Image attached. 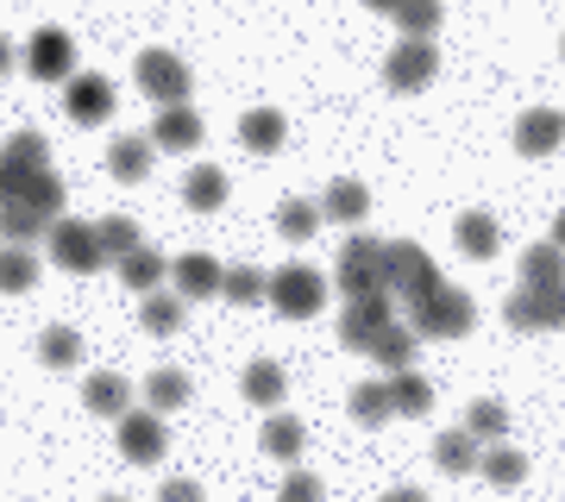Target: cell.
Returning a JSON list of instances; mask_svg holds the SVG:
<instances>
[{"mask_svg":"<svg viewBox=\"0 0 565 502\" xmlns=\"http://www.w3.org/2000/svg\"><path fill=\"white\" fill-rule=\"evenodd\" d=\"M327 301V277L315 264H282L270 270V308H277L282 321H315Z\"/></svg>","mask_w":565,"mask_h":502,"instance_id":"6da1fadb","label":"cell"},{"mask_svg":"<svg viewBox=\"0 0 565 502\" xmlns=\"http://www.w3.org/2000/svg\"><path fill=\"white\" fill-rule=\"evenodd\" d=\"M384 289L415 308V301H427L440 289V270H434V258H427L422 245H390L384 252Z\"/></svg>","mask_w":565,"mask_h":502,"instance_id":"7a4b0ae2","label":"cell"},{"mask_svg":"<svg viewBox=\"0 0 565 502\" xmlns=\"http://www.w3.org/2000/svg\"><path fill=\"white\" fill-rule=\"evenodd\" d=\"M415 333H422V340H459V333H471V327H478V308H471V301L459 296V289H434V296L427 301H415Z\"/></svg>","mask_w":565,"mask_h":502,"instance_id":"3957f363","label":"cell"},{"mask_svg":"<svg viewBox=\"0 0 565 502\" xmlns=\"http://www.w3.org/2000/svg\"><path fill=\"white\" fill-rule=\"evenodd\" d=\"M384 252H390V245L364 239V233L340 245V270H333V277H340L345 296H377V289H384ZM384 296H390V289H384Z\"/></svg>","mask_w":565,"mask_h":502,"instance_id":"277c9868","label":"cell"},{"mask_svg":"<svg viewBox=\"0 0 565 502\" xmlns=\"http://www.w3.org/2000/svg\"><path fill=\"white\" fill-rule=\"evenodd\" d=\"M503 321L515 333H553V327H565V282L559 289H527L522 282V296L503 301Z\"/></svg>","mask_w":565,"mask_h":502,"instance_id":"5b68a950","label":"cell"},{"mask_svg":"<svg viewBox=\"0 0 565 502\" xmlns=\"http://www.w3.org/2000/svg\"><path fill=\"white\" fill-rule=\"evenodd\" d=\"M434 70H440L434 39H403L396 51H390V63H384V82L396 88V95H422L427 82H434Z\"/></svg>","mask_w":565,"mask_h":502,"instance_id":"8992f818","label":"cell"},{"mask_svg":"<svg viewBox=\"0 0 565 502\" xmlns=\"http://www.w3.org/2000/svg\"><path fill=\"white\" fill-rule=\"evenodd\" d=\"M44 239H51V258H57L63 270H76V277H95V270L107 264L102 239H95V226H82V221H57Z\"/></svg>","mask_w":565,"mask_h":502,"instance_id":"52a82bcc","label":"cell"},{"mask_svg":"<svg viewBox=\"0 0 565 502\" xmlns=\"http://www.w3.org/2000/svg\"><path fill=\"white\" fill-rule=\"evenodd\" d=\"M139 88L158 107H182L189 100V70H182V57H170V51H139Z\"/></svg>","mask_w":565,"mask_h":502,"instance_id":"ba28073f","label":"cell"},{"mask_svg":"<svg viewBox=\"0 0 565 502\" xmlns=\"http://www.w3.org/2000/svg\"><path fill=\"white\" fill-rule=\"evenodd\" d=\"M63 114H70L76 126L114 120V82H102V76H70V82H63Z\"/></svg>","mask_w":565,"mask_h":502,"instance_id":"9c48e42d","label":"cell"},{"mask_svg":"<svg viewBox=\"0 0 565 502\" xmlns=\"http://www.w3.org/2000/svg\"><path fill=\"white\" fill-rule=\"evenodd\" d=\"M390 327V296L377 289V296H352L345 301V314H340V340L352 345V352H364V345L377 340Z\"/></svg>","mask_w":565,"mask_h":502,"instance_id":"30bf717a","label":"cell"},{"mask_svg":"<svg viewBox=\"0 0 565 502\" xmlns=\"http://www.w3.org/2000/svg\"><path fill=\"white\" fill-rule=\"evenodd\" d=\"M25 70H32L39 82H70V70H76L70 32H39V39L25 44Z\"/></svg>","mask_w":565,"mask_h":502,"instance_id":"8fae6325","label":"cell"},{"mask_svg":"<svg viewBox=\"0 0 565 502\" xmlns=\"http://www.w3.org/2000/svg\"><path fill=\"white\" fill-rule=\"evenodd\" d=\"M565 145V114H553V107H534V114H522L515 120V151H527V158H546V151H559Z\"/></svg>","mask_w":565,"mask_h":502,"instance_id":"7c38bea8","label":"cell"},{"mask_svg":"<svg viewBox=\"0 0 565 502\" xmlns=\"http://www.w3.org/2000/svg\"><path fill=\"white\" fill-rule=\"evenodd\" d=\"M151 145H158V151H195V145H202V114H195L189 100H182V107H158Z\"/></svg>","mask_w":565,"mask_h":502,"instance_id":"4fadbf2b","label":"cell"},{"mask_svg":"<svg viewBox=\"0 0 565 502\" xmlns=\"http://www.w3.org/2000/svg\"><path fill=\"white\" fill-rule=\"evenodd\" d=\"M120 452L132 464H158L163 459V421L158 415H120Z\"/></svg>","mask_w":565,"mask_h":502,"instance_id":"5bb4252c","label":"cell"},{"mask_svg":"<svg viewBox=\"0 0 565 502\" xmlns=\"http://www.w3.org/2000/svg\"><path fill=\"white\" fill-rule=\"evenodd\" d=\"M170 277H177V296L182 301H202V296H214V289H221L226 270L214 258H202V252H189V258L170 264Z\"/></svg>","mask_w":565,"mask_h":502,"instance_id":"9a60e30c","label":"cell"},{"mask_svg":"<svg viewBox=\"0 0 565 502\" xmlns=\"http://www.w3.org/2000/svg\"><path fill=\"white\" fill-rule=\"evenodd\" d=\"M415 340H422L415 327H396V321H390L377 340L364 345V359H377L384 371H415Z\"/></svg>","mask_w":565,"mask_h":502,"instance_id":"2e32d148","label":"cell"},{"mask_svg":"<svg viewBox=\"0 0 565 502\" xmlns=\"http://www.w3.org/2000/svg\"><path fill=\"white\" fill-rule=\"evenodd\" d=\"M522 282L527 289H559L565 282V252L559 245H527L522 252Z\"/></svg>","mask_w":565,"mask_h":502,"instance_id":"e0dca14e","label":"cell"},{"mask_svg":"<svg viewBox=\"0 0 565 502\" xmlns=\"http://www.w3.org/2000/svg\"><path fill=\"white\" fill-rule=\"evenodd\" d=\"M182 201H189L195 214H214V207L226 201V177L214 170V163H195V170L182 177Z\"/></svg>","mask_w":565,"mask_h":502,"instance_id":"ac0fdd59","label":"cell"},{"mask_svg":"<svg viewBox=\"0 0 565 502\" xmlns=\"http://www.w3.org/2000/svg\"><path fill=\"white\" fill-rule=\"evenodd\" d=\"M282 132H289V126H282L277 107H252V114L239 120V145H245V151H277Z\"/></svg>","mask_w":565,"mask_h":502,"instance_id":"d6986e66","label":"cell"},{"mask_svg":"<svg viewBox=\"0 0 565 502\" xmlns=\"http://www.w3.org/2000/svg\"><path fill=\"white\" fill-rule=\"evenodd\" d=\"M151 151H158L151 139H120L114 151H107V170H114V182H145V177H151Z\"/></svg>","mask_w":565,"mask_h":502,"instance_id":"ffe728a7","label":"cell"},{"mask_svg":"<svg viewBox=\"0 0 565 502\" xmlns=\"http://www.w3.org/2000/svg\"><path fill=\"white\" fill-rule=\"evenodd\" d=\"M82 402L95 408V415H126V402H132V389H126V377H114V371H102V377H88L82 383Z\"/></svg>","mask_w":565,"mask_h":502,"instance_id":"44dd1931","label":"cell"},{"mask_svg":"<svg viewBox=\"0 0 565 502\" xmlns=\"http://www.w3.org/2000/svg\"><path fill=\"white\" fill-rule=\"evenodd\" d=\"M434 464H440L446 478H465V471L478 464V440H471L465 427H452V434H440V440H434Z\"/></svg>","mask_w":565,"mask_h":502,"instance_id":"7402d4cb","label":"cell"},{"mask_svg":"<svg viewBox=\"0 0 565 502\" xmlns=\"http://www.w3.org/2000/svg\"><path fill=\"white\" fill-rule=\"evenodd\" d=\"M390 402H396V415H408V421H422L427 408H434V383L415 377V371H396V383H390Z\"/></svg>","mask_w":565,"mask_h":502,"instance_id":"603a6c76","label":"cell"},{"mask_svg":"<svg viewBox=\"0 0 565 502\" xmlns=\"http://www.w3.org/2000/svg\"><path fill=\"white\" fill-rule=\"evenodd\" d=\"M364 207H371V195H364V182H352V177H340L321 201V214H333V221H345V226H359Z\"/></svg>","mask_w":565,"mask_h":502,"instance_id":"cb8c5ba5","label":"cell"},{"mask_svg":"<svg viewBox=\"0 0 565 502\" xmlns=\"http://www.w3.org/2000/svg\"><path fill=\"white\" fill-rule=\"evenodd\" d=\"M296 452H302V421H296V415H270V421H264V459L296 464Z\"/></svg>","mask_w":565,"mask_h":502,"instance_id":"d4e9b609","label":"cell"},{"mask_svg":"<svg viewBox=\"0 0 565 502\" xmlns=\"http://www.w3.org/2000/svg\"><path fill=\"white\" fill-rule=\"evenodd\" d=\"M446 20L440 0H396V25H403V39H434Z\"/></svg>","mask_w":565,"mask_h":502,"instance_id":"484cf974","label":"cell"},{"mask_svg":"<svg viewBox=\"0 0 565 502\" xmlns=\"http://www.w3.org/2000/svg\"><path fill=\"white\" fill-rule=\"evenodd\" d=\"M390 415H396L390 383H359V389H352V421H359V427H384Z\"/></svg>","mask_w":565,"mask_h":502,"instance_id":"4316f807","label":"cell"},{"mask_svg":"<svg viewBox=\"0 0 565 502\" xmlns=\"http://www.w3.org/2000/svg\"><path fill=\"white\" fill-rule=\"evenodd\" d=\"M120 282H126V289H139V296H151V289L163 282V252H145V245H139V252H126V258H120Z\"/></svg>","mask_w":565,"mask_h":502,"instance_id":"83f0119b","label":"cell"},{"mask_svg":"<svg viewBox=\"0 0 565 502\" xmlns=\"http://www.w3.org/2000/svg\"><path fill=\"white\" fill-rule=\"evenodd\" d=\"M459 252L465 258H497V221L490 214H459Z\"/></svg>","mask_w":565,"mask_h":502,"instance_id":"f1b7e54d","label":"cell"},{"mask_svg":"<svg viewBox=\"0 0 565 502\" xmlns=\"http://www.w3.org/2000/svg\"><path fill=\"white\" fill-rule=\"evenodd\" d=\"M0 233H7L13 245H32V239H44V233H51V221H44L39 207H20V201H7V207H0Z\"/></svg>","mask_w":565,"mask_h":502,"instance_id":"f546056e","label":"cell"},{"mask_svg":"<svg viewBox=\"0 0 565 502\" xmlns=\"http://www.w3.org/2000/svg\"><path fill=\"white\" fill-rule=\"evenodd\" d=\"M315 226H321V207H315V201H282V207H277V233L289 245L315 239Z\"/></svg>","mask_w":565,"mask_h":502,"instance_id":"4dcf8cb0","label":"cell"},{"mask_svg":"<svg viewBox=\"0 0 565 502\" xmlns=\"http://www.w3.org/2000/svg\"><path fill=\"white\" fill-rule=\"evenodd\" d=\"M221 296L239 301V308H252L258 296H270V277H264V270H252V264H233V270L221 277Z\"/></svg>","mask_w":565,"mask_h":502,"instance_id":"1f68e13d","label":"cell"},{"mask_svg":"<svg viewBox=\"0 0 565 502\" xmlns=\"http://www.w3.org/2000/svg\"><path fill=\"white\" fill-rule=\"evenodd\" d=\"M478 464H484V478L497 483V490H509V483H522V478H527V459L515 452V446H503V440L490 446V452H484Z\"/></svg>","mask_w":565,"mask_h":502,"instance_id":"d6a6232c","label":"cell"},{"mask_svg":"<svg viewBox=\"0 0 565 502\" xmlns=\"http://www.w3.org/2000/svg\"><path fill=\"white\" fill-rule=\"evenodd\" d=\"M245 402H258V408H270V402H282V371L270 359L245 364Z\"/></svg>","mask_w":565,"mask_h":502,"instance_id":"836d02e7","label":"cell"},{"mask_svg":"<svg viewBox=\"0 0 565 502\" xmlns=\"http://www.w3.org/2000/svg\"><path fill=\"white\" fill-rule=\"evenodd\" d=\"M465 434H471V440H503V434H509V408H503V402H471Z\"/></svg>","mask_w":565,"mask_h":502,"instance_id":"e575fe53","label":"cell"},{"mask_svg":"<svg viewBox=\"0 0 565 502\" xmlns=\"http://www.w3.org/2000/svg\"><path fill=\"white\" fill-rule=\"evenodd\" d=\"M95 239H102V252H107V258L120 264L126 252H139V226L126 221V214H107V221L95 226Z\"/></svg>","mask_w":565,"mask_h":502,"instance_id":"d590c367","label":"cell"},{"mask_svg":"<svg viewBox=\"0 0 565 502\" xmlns=\"http://www.w3.org/2000/svg\"><path fill=\"white\" fill-rule=\"evenodd\" d=\"M32 282H39V258H32L25 245L0 252V289H13V296H20V289H32Z\"/></svg>","mask_w":565,"mask_h":502,"instance_id":"8d00e7d4","label":"cell"},{"mask_svg":"<svg viewBox=\"0 0 565 502\" xmlns=\"http://www.w3.org/2000/svg\"><path fill=\"white\" fill-rule=\"evenodd\" d=\"M39 359L51 364V371H70V364L82 359V340L70 333V327H51V333L39 340Z\"/></svg>","mask_w":565,"mask_h":502,"instance_id":"74e56055","label":"cell"},{"mask_svg":"<svg viewBox=\"0 0 565 502\" xmlns=\"http://www.w3.org/2000/svg\"><path fill=\"white\" fill-rule=\"evenodd\" d=\"M145 402H158V415L163 408H182V402H189V377H182V371H151Z\"/></svg>","mask_w":565,"mask_h":502,"instance_id":"f35d334b","label":"cell"},{"mask_svg":"<svg viewBox=\"0 0 565 502\" xmlns=\"http://www.w3.org/2000/svg\"><path fill=\"white\" fill-rule=\"evenodd\" d=\"M139 321H145V333H177L182 327V301H163V296H145V308H139Z\"/></svg>","mask_w":565,"mask_h":502,"instance_id":"ab89813d","label":"cell"},{"mask_svg":"<svg viewBox=\"0 0 565 502\" xmlns=\"http://www.w3.org/2000/svg\"><path fill=\"white\" fill-rule=\"evenodd\" d=\"M277 502H321V478H308V471H289L277 490Z\"/></svg>","mask_w":565,"mask_h":502,"instance_id":"60d3db41","label":"cell"},{"mask_svg":"<svg viewBox=\"0 0 565 502\" xmlns=\"http://www.w3.org/2000/svg\"><path fill=\"white\" fill-rule=\"evenodd\" d=\"M158 502H202V490H195L189 478H177V483H163V496H158Z\"/></svg>","mask_w":565,"mask_h":502,"instance_id":"b9f144b4","label":"cell"},{"mask_svg":"<svg viewBox=\"0 0 565 502\" xmlns=\"http://www.w3.org/2000/svg\"><path fill=\"white\" fill-rule=\"evenodd\" d=\"M384 502H427V496H422V490H390Z\"/></svg>","mask_w":565,"mask_h":502,"instance_id":"7bdbcfd3","label":"cell"},{"mask_svg":"<svg viewBox=\"0 0 565 502\" xmlns=\"http://www.w3.org/2000/svg\"><path fill=\"white\" fill-rule=\"evenodd\" d=\"M7 70H13V44L0 39V76H7Z\"/></svg>","mask_w":565,"mask_h":502,"instance_id":"ee69618b","label":"cell"},{"mask_svg":"<svg viewBox=\"0 0 565 502\" xmlns=\"http://www.w3.org/2000/svg\"><path fill=\"white\" fill-rule=\"evenodd\" d=\"M553 245L565 252V207H559V221H553Z\"/></svg>","mask_w":565,"mask_h":502,"instance_id":"f6af8a7d","label":"cell"},{"mask_svg":"<svg viewBox=\"0 0 565 502\" xmlns=\"http://www.w3.org/2000/svg\"><path fill=\"white\" fill-rule=\"evenodd\" d=\"M364 7H371V13H396V0H364Z\"/></svg>","mask_w":565,"mask_h":502,"instance_id":"bcb514c9","label":"cell"},{"mask_svg":"<svg viewBox=\"0 0 565 502\" xmlns=\"http://www.w3.org/2000/svg\"><path fill=\"white\" fill-rule=\"evenodd\" d=\"M107 502H120V496H107Z\"/></svg>","mask_w":565,"mask_h":502,"instance_id":"7dc6e473","label":"cell"}]
</instances>
